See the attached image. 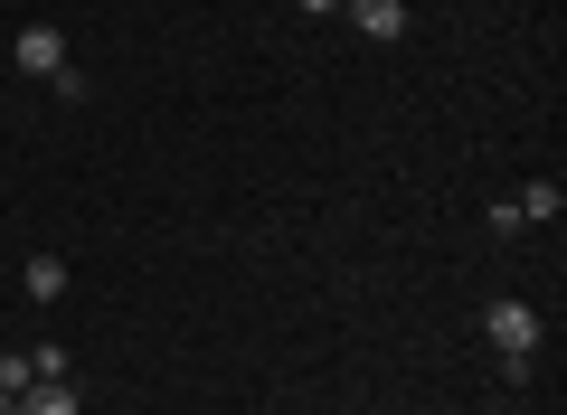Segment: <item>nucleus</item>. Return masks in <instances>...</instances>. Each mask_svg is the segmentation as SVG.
Wrapping results in <instances>:
<instances>
[{
	"label": "nucleus",
	"instance_id": "6e6552de",
	"mask_svg": "<svg viewBox=\"0 0 567 415\" xmlns=\"http://www.w3.org/2000/svg\"><path fill=\"white\" fill-rule=\"evenodd\" d=\"M293 10H312V20H331V10H341V0H293Z\"/></svg>",
	"mask_w": 567,
	"mask_h": 415
},
{
	"label": "nucleus",
	"instance_id": "39448f33",
	"mask_svg": "<svg viewBox=\"0 0 567 415\" xmlns=\"http://www.w3.org/2000/svg\"><path fill=\"white\" fill-rule=\"evenodd\" d=\"M511 208H520V227H529V218L548 227V218H558V208H567V189H558V179H529V189L511 198Z\"/></svg>",
	"mask_w": 567,
	"mask_h": 415
},
{
	"label": "nucleus",
	"instance_id": "f257e3e1",
	"mask_svg": "<svg viewBox=\"0 0 567 415\" xmlns=\"http://www.w3.org/2000/svg\"><path fill=\"white\" fill-rule=\"evenodd\" d=\"M483 340H492V359H502V369L511 377H520L529 369V359H539V312H529V302H492V312H483Z\"/></svg>",
	"mask_w": 567,
	"mask_h": 415
},
{
	"label": "nucleus",
	"instance_id": "423d86ee",
	"mask_svg": "<svg viewBox=\"0 0 567 415\" xmlns=\"http://www.w3.org/2000/svg\"><path fill=\"white\" fill-rule=\"evenodd\" d=\"M20 293H29V302H58V293H66V264H58V256H29Z\"/></svg>",
	"mask_w": 567,
	"mask_h": 415
},
{
	"label": "nucleus",
	"instance_id": "20e7f679",
	"mask_svg": "<svg viewBox=\"0 0 567 415\" xmlns=\"http://www.w3.org/2000/svg\"><path fill=\"white\" fill-rule=\"evenodd\" d=\"M20 415H85L76 406V377H39V387L20 396Z\"/></svg>",
	"mask_w": 567,
	"mask_h": 415
},
{
	"label": "nucleus",
	"instance_id": "0eeeda50",
	"mask_svg": "<svg viewBox=\"0 0 567 415\" xmlns=\"http://www.w3.org/2000/svg\"><path fill=\"white\" fill-rule=\"evenodd\" d=\"M29 387H39V369H29V350H10L0 359V396H29Z\"/></svg>",
	"mask_w": 567,
	"mask_h": 415
},
{
	"label": "nucleus",
	"instance_id": "7ed1b4c3",
	"mask_svg": "<svg viewBox=\"0 0 567 415\" xmlns=\"http://www.w3.org/2000/svg\"><path fill=\"white\" fill-rule=\"evenodd\" d=\"M360 39H406V0H341Z\"/></svg>",
	"mask_w": 567,
	"mask_h": 415
},
{
	"label": "nucleus",
	"instance_id": "1a4fd4ad",
	"mask_svg": "<svg viewBox=\"0 0 567 415\" xmlns=\"http://www.w3.org/2000/svg\"><path fill=\"white\" fill-rule=\"evenodd\" d=\"M0 415H20V396H0Z\"/></svg>",
	"mask_w": 567,
	"mask_h": 415
},
{
	"label": "nucleus",
	"instance_id": "f03ea898",
	"mask_svg": "<svg viewBox=\"0 0 567 415\" xmlns=\"http://www.w3.org/2000/svg\"><path fill=\"white\" fill-rule=\"evenodd\" d=\"M10 58H20V76H58V66H66V39H58V29H48V20H29Z\"/></svg>",
	"mask_w": 567,
	"mask_h": 415
}]
</instances>
